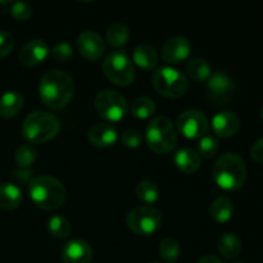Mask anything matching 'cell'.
Listing matches in <instances>:
<instances>
[{
	"mask_svg": "<svg viewBox=\"0 0 263 263\" xmlns=\"http://www.w3.org/2000/svg\"><path fill=\"white\" fill-rule=\"evenodd\" d=\"M74 95V81L63 69L45 72L39 84V97L50 109L66 107Z\"/></svg>",
	"mask_w": 263,
	"mask_h": 263,
	"instance_id": "obj_1",
	"label": "cell"
},
{
	"mask_svg": "<svg viewBox=\"0 0 263 263\" xmlns=\"http://www.w3.org/2000/svg\"><path fill=\"white\" fill-rule=\"evenodd\" d=\"M28 194L37 208L43 211H55L62 207L66 200V187L55 177L40 175L30 181Z\"/></svg>",
	"mask_w": 263,
	"mask_h": 263,
	"instance_id": "obj_2",
	"label": "cell"
},
{
	"mask_svg": "<svg viewBox=\"0 0 263 263\" xmlns=\"http://www.w3.org/2000/svg\"><path fill=\"white\" fill-rule=\"evenodd\" d=\"M212 177L223 190H238L246 184L247 166L244 159L236 153H226L216 161Z\"/></svg>",
	"mask_w": 263,
	"mask_h": 263,
	"instance_id": "obj_3",
	"label": "cell"
},
{
	"mask_svg": "<svg viewBox=\"0 0 263 263\" xmlns=\"http://www.w3.org/2000/svg\"><path fill=\"white\" fill-rule=\"evenodd\" d=\"M61 130L59 120L44 110L30 113L22 123V134L31 144H43L55 138Z\"/></svg>",
	"mask_w": 263,
	"mask_h": 263,
	"instance_id": "obj_4",
	"label": "cell"
},
{
	"mask_svg": "<svg viewBox=\"0 0 263 263\" xmlns=\"http://www.w3.org/2000/svg\"><path fill=\"white\" fill-rule=\"evenodd\" d=\"M145 140L149 148L157 154H168L177 144V133L170 118L159 116L148 123Z\"/></svg>",
	"mask_w": 263,
	"mask_h": 263,
	"instance_id": "obj_5",
	"label": "cell"
},
{
	"mask_svg": "<svg viewBox=\"0 0 263 263\" xmlns=\"http://www.w3.org/2000/svg\"><path fill=\"white\" fill-rule=\"evenodd\" d=\"M152 84L161 95L171 99L184 97L189 90L186 76L174 67H161L152 76Z\"/></svg>",
	"mask_w": 263,
	"mask_h": 263,
	"instance_id": "obj_6",
	"label": "cell"
},
{
	"mask_svg": "<svg viewBox=\"0 0 263 263\" xmlns=\"http://www.w3.org/2000/svg\"><path fill=\"white\" fill-rule=\"evenodd\" d=\"M103 72L110 82L118 86H128L135 79L131 58L125 50H113L103 62Z\"/></svg>",
	"mask_w": 263,
	"mask_h": 263,
	"instance_id": "obj_7",
	"label": "cell"
},
{
	"mask_svg": "<svg viewBox=\"0 0 263 263\" xmlns=\"http://www.w3.org/2000/svg\"><path fill=\"white\" fill-rule=\"evenodd\" d=\"M127 228L139 236L153 235L162 225V215L152 205H141L131 210L126 217Z\"/></svg>",
	"mask_w": 263,
	"mask_h": 263,
	"instance_id": "obj_8",
	"label": "cell"
},
{
	"mask_svg": "<svg viewBox=\"0 0 263 263\" xmlns=\"http://www.w3.org/2000/svg\"><path fill=\"white\" fill-rule=\"evenodd\" d=\"M95 108L102 118L108 122L123 120L128 112L127 100L116 90H102L95 98Z\"/></svg>",
	"mask_w": 263,
	"mask_h": 263,
	"instance_id": "obj_9",
	"label": "cell"
},
{
	"mask_svg": "<svg viewBox=\"0 0 263 263\" xmlns=\"http://www.w3.org/2000/svg\"><path fill=\"white\" fill-rule=\"evenodd\" d=\"M177 130L187 139H202L210 128L204 113L198 109H187L177 117Z\"/></svg>",
	"mask_w": 263,
	"mask_h": 263,
	"instance_id": "obj_10",
	"label": "cell"
},
{
	"mask_svg": "<svg viewBox=\"0 0 263 263\" xmlns=\"http://www.w3.org/2000/svg\"><path fill=\"white\" fill-rule=\"evenodd\" d=\"M208 97L217 104H226L231 100L235 90L233 79L225 72H216L210 77L207 84Z\"/></svg>",
	"mask_w": 263,
	"mask_h": 263,
	"instance_id": "obj_11",
	"label": "cell"
},
{
	"mask_svg": "<svg viewBox=\"0 0 263 263\" xmlns=\"http://www.w3.org/2000/svg\"><path fill=\"white\" fill-rule=\"evenodd\" d=\"M77 48L82 58L86 61L95 62L100 59V57L105 51V44L102 36L91 30H86L80 33L77 37Z\"/></svg>",
	"mask_w": 263,
	"mask_h": 263,
	"instance_id": "obj_12",
	"label": "cell"
},
{
	"mask_svg": "<svg viewBox=\"0 0 263 263\" xmlns=\"http://www.w3.org/2000/svg\"><path fill=\"white\" fill-rule=\"evenodd\" d=\"M50 48L46 41L41 39H33L22 46L18 54V61L25 67H35L43 63L48 58Z\"/></svg>",
	"mask_w": 263,
	"mask_h": 263,
	"instance_id": "obj_13",
	"label": "cell"
},
{
	"mask_svg": "<svg viewBox=\"0 0 263 263\" xmlns=\"http://www.w3.org/2000/svg\"><path fill=\"white\" fill-rule=\"evenodd\" d=\"M190 51H192V44L186 37L174 36L163 44L161 54L164 62L170 64H177L187 59Z\"/></svg>",
	"mask_w": 263,
	"mask_h": 263,
	"instance_id": "obj_14",
	"label": "cell"
},
{
	"mask_svg": "<svg viewBox=\"0 0 263 263\" xmlns=\"http://www.w3.org/2000/svg\"><path fill=\"white\" fill-rule=\"evenodd\" d=\"M91 247L82 239H72L62 249V263H91Z\"/></svg>",
	"mask_w": 263,
	"mask_h": 263,
	"instance_id": "obj_15",
	"label": "cell"
},
{
	"mask_svg": "<svg viewBox=\"0 0 263 263\" xmlns=\"http://www.w3.org/2000/svg\"><path fill=\"white\" fill-rule=\"evenodd\" d=\"M211 123H212L213 133L223 139L234 136L240 128V118L236 113L230 112V110L218 112L217 115L213 116Z\"/></svg>",
	"mask_w": 263,
	"mask_h": 263,
	"instance_id": "obj_16",
	"label": "cell"
},
{
	"mask_svg": "<svg viewBox=\"0 0 263 263\" xmlns=\"http://www.w3.org/2000/svg\"><path fill=\"white\" fill-rule=\"evenodd\" d=\"M87 140L97 148H108L117 143L118 133L109 123H97L87 133Z\"/></svg>",
	"mask_w": 263,
	"mask_h": 263,
	"instance_id": "obj_17",
	"label": "cell"
},
{
	"mask_svg": "<svg viewBox=\"0 0 263 263\" xmlns=\"http://www.w3.org/2000/svg\"><path fill=\"white\" fill-rule=\"evenodd\" d=\"M174 162L184 174H194L200 168L202 159L197 151L192 148H181L175 153Z\"/></svg>",
	"mask_w": 263,
	"mask_h": 263,
	"instance_id": "obj_18",
	"label": "cell"
},
{
	"mask_svg": "<svg viewBox=\"0 0 263 263\" xmlns=\"http://www.w3.org/2000/svg\"><path fill=\"white\" fill-rule=\"evenodd\" d=\"M22 203V193L12 182L0 184V208L4 211H14Z\"/></svg>",
	"mask_w": 263,
	"mask_h": 263,
	"instance_id": "obj_19",
	"label": "cell"
},
{
	"mask_svg": "<svg viewBox=\"0 0 263 263\" xmlns=\"http://www.w3.org/2000/svg\"><path fill=\"white\" fill-rule=\"evenodd\" d=\"M23 108V97L17 91H7L0 98V116L13 118L21 113Z\"/></svg>",
	"mask_w": 263,
	"mask_h": 263,
	"instance_id": "obj_20",
	"label": "cell"
},
{
	"mask_svg": "<svg viewBox=\"0 0 263 263\" xmlns=\"http://www.w3.org/2000/svg\"><path fill=\"white\" fill-rule=\"evenodd\" d=\"M133 61L143 69H152L158 64V54L153 46L140 44L133 51Z\"/></svg>",
	"mask_w": 263,
	"mask_h": 263,
	"instance_id": "obj_21",
	"label": "cell"
},
{
	"mask_svg": "<svg viewBox=\"0 0 263 263\" xmlns=\"http://www.w3.org/2000/svg\"><path fill=\"white\" fill-rule=\"evenodd\" d=\"M217 248L221 256L226 259H234L240 254L241 241L236 234L225 233L217 241Z\"/></svg>",
	"mask_w": 263,
	"mask_h": 263,
	"instance_id": "obj_22",
	"label": "cell"
},
{
	"mask_svg": "<svg viewBox=\"0 0 263 263\" xmlns=\"http://www.w3.org/2000/svg\"><path fill=\"white\" fill-rule=\"evenodd\" d=\"M234 204L230 198L218 197L212 202L210 207V216L216 222L225 223L233 217Z\"/></svg>",
	"mask_w": 263,
	"mask_h": 263,
	"instance_id": "obj_23",
	"label": "cell"
},
{
	"mask_svg": "<svg viewBox=\"0 0 263 263\" xmlns=\"http://www.w3.org/2000/svg\"><path fill=\"white\" fill-rule=\"evenodd\" d=\"M187 74L198 82L208 81L212 76V69L208 62L203 58H192L186 64Z\"/></svg>",
	"mask_w": 263,
	"mask_h": 263,
	"instance_id": "obj_24",
	"label": "cell"
},
{
	"mask_svg": "<svg viewBox=\"0 0 263 263\" xmlns=\"http://www.w3.org/2000/svg\"><path fill=\"white\" fill-rule=\"evenodd\" d=\"M130 40V30L123 23H115L107 30V41L112 48H121Z\"/></svg>",
	"mask_w": 263,
	"mask_h": 263,
	"instance_id": "obj_25",
	"label": "cell"
},
{
	"mask_svg": "<svg viewBox=\"0 0 263 263\" xmlns=\"http://www.w3.org/2000/svg\"><path fill=\"white\" fill-rule=\"evenodd\" d=\"M156 112V103L148 97H139L131 103V115L139 120L151 118Z\"/></svg>",
	"mask_w": 263,
	"mask_h": 263,
	"instance_id": "obj_26",
	"label": "cell"
},
{
	"mask_svg": "<svg viewBox=\"0 0 263 263\" xmlns=\"http://www.w3.org/2000/svg\"><path fill=\"white\" fill-rule=\"evenodd\" d=\"M48 230L53 238L66 239L71 234V223L63 216L54 215L48 220Z\"/></svg>",
	"mask_w": 263,
	"mask_h": 263,
	"instance_id": "obj_27",
	"label": "cell"
},
{
	"mask_svg": "<svg viewBox=\"0 0 263 263\" xmlns=\"http://www.w3.org/2000/svg\"><path fill=\"white\" fill-rule=\"evenodd\" d=\"M136 197L145 204H153L158 200L159 190L158 186L151 180H143L136 185Z\"/></svg>",
	"mask_w": 263,
	"mask_h": 263,
	"instance_id": "obj_28",
	"label": "cell"
},
{
	"mask_svg": "<svg viewBox=\"0 0 263 263\" xmlns=\"http://www.w3.org/2000/svg\"><path fill=\"white\" fill-rule=\"evenodd\" d=\"M180 253H181V249H180V244L176 239L164 238L163 240L159 243V256L162 257V259H163L164 262H177Z\"/></svg>",
	"mask_w": 263,
	"mask_h": 263,
	"instance_id": "obj_29",
	"label": "cell"
},
{
	"mask_svg": "<svg viewBox=\"0 0 263 263\" xmlns=\"http://www.w3.org/2000/svg\"><path fill=\"white\" fill-rule=\"evenodd\" d=\"M37 159V152H36L35 146L31 144H23V145L18 146L15 151L14 161L20 168H28L32 166Z\"/></svg>",
	"mask_w": 263,
	"mask_h": 263,
	"instance_id": "obj_30",
	"label": "cell"
},
{
	"mask_svg": "<svg viewBox=\"0 0 263 263\" xmlns=\"http://www.w3.org/2000/svg\"><path fill=\"white\" fill-rule=\"evenodd\" d=\"M218 149H220V143L215 136H203L198 144V154L203 158H212L217 154Z\"/></svg>",
	"mask_w": 263,
	"mask_h": 263,
	"instance_id": "obj_31",
	"label": "cell"
},
{
	"mask_svg": "<svg viewBox=\"0 0 263 263\" xmlns=\"http://www.w3.org/2000/svg\"><path fill=\"white\" fill-rule=\"evenodd\" d=\"M50 51L54 59L62 62V63H66V62L71 61L72 57H73V49H72L71 44L66 43V41L55 44Z\"/></svg>",
	"mask_w": 263,
	"mask_h": 263,
	"instance_id": "obj_32",
	"label": "cell"
},
{
	"mask_svg": "<svg viewBox=\"0 0 263 263\" xmlns=\"http://www.w3.org/2000/svg\"><path fill=\"white\" fill-rule=\"evenodd\" d=\"M121 143L126 146V148H138L140 144L143 143V134L136 128H130L126 130L125 133L121 135Z\"/></svg>",
	"mask_w": 263,
	"mask_h": 263,
	"instance_id": "obj_33",
	"label": "cell"
},
{
	"mask_svg": "<svg viewBox=\"0 0 263 263\" xmlns=\"http://www.w3.org/2000/svg\"><path fill=\"white\" fill-rule=\"evenodd\" d=\"M10 13L15 20L26 21L32 15V7L28 3L15 2L13 3L12 8H10Z\"/></svg>",
	"mask_w": 263,
	"mask_h": 263,
	"instance_id": "obj_34",
	"label": "cell"
},
{
	"mask_svg": "<svg viewBox=\"0 0 263 263\" xmlns=\"http://www.w3.org/2000/svg\"><path fill=\"white\" fill-rule=\"evenodd\" d=\"M14 48V39L8 31L0 30V59L5 58L12 53Z\"/></svg>",
	"mask_w": 263,
	"mask_h": 263,
	"instance_id": "obj_35",
	"label": "cell"
},
{
	"mask_svg": "<svg viewBox=\"0 0 263 263\" xmlns=\"http://www.w3.org/2000/svg\"><path fill=\"white\" fill-rule=\"evenodd\" d=\"M251 156L254 161L263 164V136L253 143L251 148Z\"/></svg>",
	"mask_w": 263,
	"mask_h": 263,
	"instance_id": "obj_36",
	"label": "cell"
},
{
	"mask_svg": "<svg viewBox=\"0 0 263 263\" xmlns=\"http://www.w3.org/2000/svg\"><path fill=\"white\" fill-rule=\"evenodd\" d=\"M14 174L18 179L22 180L23 182H28V184H30L31 180L33 179V177L31 176V175H32V171H28V168H20L18 171H15Z\"/></svg>",
	"mask_w": 263,
	"mask_h": 263,
	"instance_id": "obj_37",
	"label": "cell"
},
{
	"mask_svg": "<svg viewBox=\"0 0 263 263\" xmlns=\"http://www.w3.org/2000/svg\"><path fill=\"white\" fill-rule=\"evenodd\" d=\"M197 263H223L218 257L216 256H204L199 259Z\"/></svg>",
	"mask_w": 263,
	"mask_h": 263,
	"instance_id": "obj_38",
	"label": "cell"
},
{
	"mask_svg": "<svg viewBox=\"0 0 263 263\" xmlns=\"http://www.w3.org/2000/svg\"><path fill=\"white\" fill-rule=\"evenodd\" d=\"M261 117H262V120H263V105H262V108H261Z\"/></svg>",
	"mask_w": 263,
	"mask_h": 263,
	"instance_id": "obj_39",
	"label": "cell"
},
{
	"mask_svg": "<svg viewBox=\"0 0 263 263\" xmlns=\"http://www.w3.org/2000/svg\"><path fill=\"white\" fill-rule=\"evenodd\" d=\"M151 263H161V262H151Z\"/></svg>",
	"mask_w": 263,
	"mask_h": 263,
	"instance_id": "obj_40",
	"label": "cell"
},
{
	"mask_svg": "<svg viewBox=\"0 0 263 263\" xmlns=\"http://www.w3.org/2000/svg\"><path fill=\"white\" fill-rule=\"evenodd\" d=\"M236 263H243V262H236Z\"/></svg>",
	"mask_w": 263,
	"mask_h": 263,
	"instance_id": "obj_41",
	"label": "cell"
}]
</instances>
